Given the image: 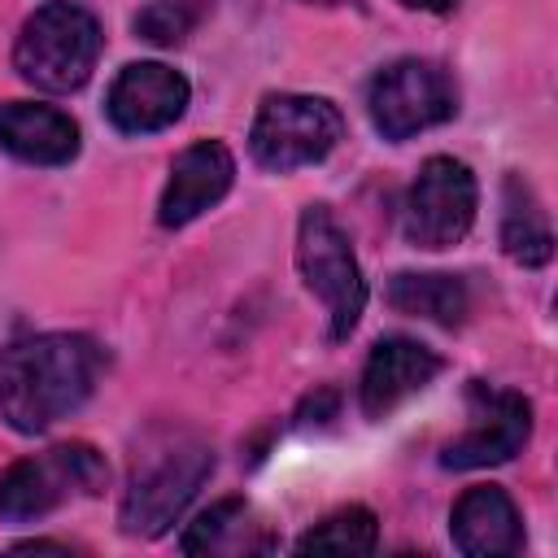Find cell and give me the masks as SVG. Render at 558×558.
<instances>
[{"label":"cell","mask_w":558,"mask_h":558,"mask_svg":"<svg viewBox=\"0 0 558 558\" xmlns=\"http://www.w3.org/2000/svg\"><path fill=\"white\" fill-rule=\"evenodd\" d=\"M100 375V349L87 336L48 331L0 349V418L22 432H48L74 414Z\"/></svg>","instance_id":"cell-1"},{"label":"cell","mask_w":558,"mask_h":558,"mask_svg":"<svg viewBox=\"0 0 558 558\" xmlns=\"http://www.w3.org/2000/svg\"><path fill=\"white\" fill-rule=\"evenodd\" d=\"M214 471V449L201 436H170L166 445L144 453V466H135L126 493H122V510L118 523L126 536H161L183 510L187 501L201 493V484Z\"/></svg>","instance_id":"cell-2"},{"label":"cell","mask_w":558,"mask_h":558,"mask_svg":"<svg viewBox=\"0 0 558 558\" xmlns=\"http://www.w3.org/2000/svg\"><path fill=\"white\" fill-rule=\"evenodd\" d=\"M100 57V22L70 0L39 4L13 44V65L44 92H74L92 78Z\"/></svg>","instance_id":"cell-3"},{"label":"cell","mask_w":558,"mask_h":558,"mask_svg":"<svg viewBox=\"0 0 558 558\" xmlns=\"http://www.w3.org/2000/svg\"><path fill=\"white\" fill-rule=\"evenodd\" d=\"M296 270L305 288L327 305L331 340H344L366 310V279L357 270L344 227L323 205H310L296 222Z\"/></svg>","instance_id":"cell-4"},{"label":"cell","mask_w":558,"mask_h":558,"mask_svg":"<svg viewBox=\"0 0 558 558\" xmlns=\"http://www.w3.org/2000/svg\"><path fill=\"white\" fill-rule=\"evenodd\" d=\"M344 122L340 109L323 96H296V92H275L262 100L253 131H248V153L257 166L266 170H301L323 161L336 140H340Z\"/></svg>","instance_id":"cell-5"},{"label":"cell","mask_w":558,"mask_h":558,"mask_svg":"<svg viewBox=\"0 0 558 558\" xmlns=\"http://www.w3.org/2000/svg\"><path fill=\"white\" fill-rule=\"evenodd\" d=\"M105 480L109 466L92 445H57L44 458H22L0 475V519L9 523L44 519L70 493L96 497Z\"/></svg>","instance_id":"cell-6"},{"label":"cell","mask_w":558,"mask_h":558,"mask_svg":"<svg viewBox=\"0 0 558 558\" xmlns=\"http://www.w3.org/2000/svg\"><path fill=\"white\" fill-rule=\"evenodd\" d=\"M366 105H371V122L384 140H410V135L440 126L458 113V87L445 65L405 57L375 74Z\"/></svg>","instance_id":"cell-7"},{"label":"cell","mask_w":558,"mask_h":558,"mask_svg":"<svg viewBox=\"0 0 558 558\" xmlns=\"http://www.w3.org/2000/svg\"><path fill=\"white\" fill-rule=\"evenodd\" d=\"M475 209L480 187L471 166L458 157H427L405 192L401 231L414 248H449L471 231Z\"/></svg>","instance_id":"cell-8"},{"label":"cell","mask_w":558,"mask_h":558,"mask_svg":"<svg viewBox=\"0 0 558 558\" xmlns=\"http://www.w3.org/2000/svg\"><path fill=\"white\" fill-rule=\"evenodd\" d=\"M466 401H471V427L440 449V462L449 471H480L510 462L532 436V405L519 392L488 388L480 379L466 388Z\"/></svg>","instance_id":"cell-9"},{"label":"cell","mask_w":558,"mask_h":558,"mask_svg":"<svg viewBox=\"0 0 558 558\" xmlns=\"http://www.w3.org/2000/svg\"><path fill=\"white\" fill-rule=\"evenodd\" d=\"M109 122L126 135H148L183 118L187 109V78L161 61H135L126 65L109 87Z\"/></svg>","instance_id":"cell-10"},{"label":"cell","mask_w":558,"mask_h":558,"mask_svg":"<svg viewBox=\"0 0 558 558\" xmlns=\"http://www.w3.org/2000/svg\"><path fill=\"white\" fill-rule=\"evenodd\" d=\"M235 183V157L227 144L218 140H201L192 148H183L170 166L161 205H157V222L161 227H187L192 218H201L209 205H218Z\"/></svg>","instance_id":"cell-11"},{"label":"cell","mask_w":558,"mask_h":558,"mask_svg":"<svg viewBox=\"0 0 558 558\" xmlns=\"http://www.w3.org/2000/svg\"><path fill=\"white\" fill-rule=\"evenodd\" d=\"M440 371H445V362L427 344H418L410 336H384L371 349L366 371H362V410H366V418L392 414L405 397L423 392Z\"/></svg>","instance_id":"cell-12"},{"label":"cell","mask_w":558,"mask_h":558,"mask_svg":"<svg viewBox=\"0 0 558 558\" xmlns=\"http://www.w3.org/2000/svg\"><path fill=\"white\" fill-rule=\"evenodd\" d=\"M449 532L466 558H510L523 549V519H519L510 493L497 484L466 488L453 501Z\"/></svg>","instance_id":"cell-13"},{"label":"cell","mask_w":558,"mask_h":558,"mask_svg":"<svg viewBox=\"0 0 558 558\" xmlns=\"http://www.w3.org/2000/svg\"><path fill=\"white\" fill-rule=\"evenodd\" d=\"M0 148L31 166H65L78 153V126L52 105L9 100L0 105Z\"/></svg>","instance_id":"cell-14"},{"label":"cell","mask_w":558,"mask_h":558,"mask_svg":"<svg viewBox=\"0 0 558 558\" xmlns=\"http://www.w3.org/2000/svg\"><path fill=\"white\" fill-rule=\"evenodd\" d=\"M270 545L275 541H270L266 523H257V514L244 497L214 501L183 532V554H257V549H270Z\"/></svg>","instance_id":"cell-15"},{"label":"cell","mask_w":558,"mask_h":558,"mask_svg":"<svg viewBox=\"0 0 558 558\" xmlns=\"http://www.w3.org/2000/svg\"><path fill=\"white\" fill-rule=\"evenodd\" d=\"M388 305L401 310V314L440 323V327H458L471 314V292H466V283L458 275H414V270H401L388 283Z\"/></svg>","instance_id":"cell-16"},{"label":"cell","mask_w":558,"mask_h":558,"mask_svg":"<svg viewBox=\"0 0 558 558\" xmlns=\"http://www.w3.org/2000/svg\"><path fill=\"white\" fill-rule=\"evenodd\" d=\"M501 248L523 266H545L554 257V231L536 201V192L510 174L506 179V214H501Z\"/></svg>","instance_id":"cell-17"},{"label":"cell","mask_w":558,"mask_h":558,"mask_svg":"<svg viewBox=\"0 0 558 558\" xmlns=\"http://www.w3.org/2000/svg\"><path fill=\"white\" fill-rule=\"evenodd\" d=\"M379 541V527H375V514L366 506H344L336 514H327L323 523H314L296 549L301 554H371Z\"/></svg>","instance_id":"cell-18"},{"label":"cell","mask_w":558,"mask_h":558,"mask_svg":"<svg viewBox=\"0 0 558 558\" xmlns=\"http://www.w3.org/2000/svg\"><path fill=\"white\" fill-rule=\"evenodd\" d=\"M209 13V0H153L135 13V35L161 48L183 44Z\"/></svg>","instance_id":"cell-19"},{"label":"cell","mask_w":558,"mask_h":558,"mask_svg":"<svg viewBox=\"0 0 558 558\" xmlns=\"http://www.w3.org/2000/svg\"><path fill=\"white\" fill-rule=\"evenodd\" d=\"M17 554H70V545H57V541H22Z\"/></svg>","instance_id":"cell-20"},{"label":"cell","mask_w":558,"mask_h":558,"mask_svg":"<svg viewBox=\"0 0 558 558\" xmlns=\"http://www.w3.org/2000/svg\"><path fill=\"white\" fill-rule=\"evenodd\" d=\"M405 9H423V13H449L458 0H401Z\"/></svg>","instance_id":"cell-21"},{"label":"cell","mask_w":558,"mask_h":558,"mask_svg":"<svg viewBox=\"0 0 558 558\" xmlns=\"http://www.w3.org/2000/svg\"><path fill=\"white\" fill-rule=\"evenodd\" d=\"M310 4H336V0H310Z\"/></svg>","instance_id":"cell-22"}]
</instances>
